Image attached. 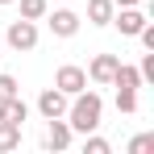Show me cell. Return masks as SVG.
<instances>
[{
    "label": "cell",
    "mask_w": 154,
    "mask_h": 154,
    "mask_svg": "<svg viewBox=\"0 0 154 154\" xmlns=\"http://www.w3.org/2000/svg\"><path fill=\"white\" fill-rule=\"evenodd\" d=\"M150 150H154V133H137L129 142V154H150Z\"/></svg>",
    "instance_id": "cell-15"
},
{
    "label": "cell",
    "mask_w": 154,
    "mask_h": 154,
    "mask_svg": "<svg viewBox=\"0 0 154 154\" xmlns=\"http://www.w3.org/2000/svg\"><path fill=\"white\" fill-rule=\"evenodd\" d=\"M108 25H117L125 38H137V29L146 25V13L137 8V4H129V8H121V13H112V21Z\"/></svg>",
    "instance_id": "cell-6"
},
{
    "label": "cell",
    "mask_w": 154,
    "mask_h": 154,
    "mask_svg": "<svg viewBox=\"0 0 154 154\" xmlns=\"http://www.w3.org/2000/svg\"><path fill=\"white\" fill-rule=\"evenodd\" d=\"M17 146H21V125L0 121V154H4V150H17Z\"/></svg>",
    "instance_id": "cell-12"
},
{
    "label": "cell",
    "mask_w": 154,
    "mask_h": 154,
    "mask_svg": "<svg viewBox=\"0 0 154 154\" xmlns=\"http://www.w3.org/2000/svg\"><path fill=\"white\" fill-rule=\"evenodd\" d=\"M0 58H4V50H0Z\"/></svg>",
    "instance_id": "cell-20"
},
{
    "label": "cell",
    "mask_w": 154,
    "mask_h": 154,
    "mask_svg": "<svg viewBox=\"0 0 154 154\" xmlns=\"http://www.w3.org/2000/svg\"><path fill=\"white\" fill-rule=\"evenodd\" d=\"M46 25H50L54 38H75L79 33V17L71 8H54V13H46Z\"/></svg>",
    "instance_id": "cell-5"
},
{
    "label": "cell",
    "mask_w": 154,
    "mask_h": 154,
    "mask_svg": "<svg viewBox=\"0 0 154 154\" xmlns=\"http://www.w3.org/2000/svg\"><path fill=\"white\" fill-rule=\"evenodd\" d=\"M112 13H117L112 0H88V21H92V25H108Z\"/></svg>",
    "instance_id": "cell-11"
},
{
    "label": "cell",
    "mask_w": 154,
    "mask_h": 154,
    "mask_svg": "<svg viewBox=\"0 0 154 154\" xmlns=\"http://www.w3.org/2000/svg\"><path fill=\"white\" fill-rule=\"evenodd\" d=\"M117 54H96L92 58V67H88V79L92 83H112V71H117Z\"/></svg>",
    "instance_id": "cell-7"
},
{
    "label": "cell",
    "mask_w": 154,
    "mask_h": 154,
    "mask_svg": "<svg viewBox=\"0 0 154 154\" xmlns=\"http://www.w3.org/2000/svg\"><path fill=\"white\" fill-rule=\"evenodd\" d=\"M0 4H13V0H0Z\"/></svg>",
    "instance_id": "cell-19"
},
{
    "label": "cell",
    "mask_w": 154,
    "mask_h": 154,
    "mask_svg": "<svg viewBox=\"0 0 154 154\" xmlns=\"http://www.w3.org/2000/svg\"><path fill=\"white\" fill-rule=\"evenodd\" d=\"M8 96H21V88H17V79H13V75L0 71V100H8Z\"/></svg>",
    "instance_id": "cell-17"
},
{
    "label": "cell",
    "mask_w": 154,
    "mask_h": 154,
    "mask_svg": "<svg viewBox=\"0 0 154 154\" xmlns=\"http://www.w3.org/2000/svg\"><path fill=\"white\" fill-rule=\"evenodd\" d=\"M4 42L13 46V50H33L38 46V21H25V17H17L8 33H4Z\"/></svg>",
    "instance_id": "cell-2"
},
{
    "label": "cell",
    "mask_w": 154,
    "mask_h": 154,
    "mask_svg": "<svg viewBox=\"0 0 154 154\" xmlns=\"http://www.w3.org/2000/svg\"><path fill=\"white\" fill-rule=\"evenodd\" d=\"M46 13H50L46 0H21V17H25V21H42Z\"/></svg>",
    "instance_id": "cell-13"
},
{
    "label": "cell",
    "mask_w": 154,
    "mask_h": 154,
    "mask_svg": "<svg viewBox=\"0 0 154 154\" xmlns=\"http://www.w3.org/2000/svg\"><path fill=\"white\" fill-rule=\"evenodd\" d=\"M67 146H71V125H67V117H54L46 129V150H67Z\"/></svg>",
    "instance_id": "cell-8"
},
{
    "label": "cell",
    "mask_w": 154,
    "mask_h": 154,
    "mask_svg": "<svg viewBox=\"0 0 154 154\" xmlns=\"http://www.w3.org/2000/svg\"><path fill=\"white\" fill-rule=\"evenodd\" d=\"M112 88H121V92H137V88H142V71L129 67V63H117V71H112Z\"/></svg>",
    "instance_id": "cell-10"
},
{
    "label": "cell",
    "mask_w": 154,
    "mask_h": 154,
    "mask_svg": "<svg viewBox=\"0 0 154 154\" xmlns=\"http://www.w3.org/2000/svg\"><path fill=\"white\" fill-rule=\"evenodd\" d=\"M54 88H58V92H67V96H75V92L88 88V71L75 67V63H67V67H58V71H54Z\"/></svg>",
    "instance_id": "cell-3"
},
{
    "label": "cell",
    "mask_w": 154,
    "mask_h": 154,
    "mask_svg": "<svg viewBox=\"0 0 154 154\" xmlns=\"http://www.w3.org/2000/svg\"><path fill=\"white\" fill-rule=\"evenodd\" d=\"M112 146L104 142V137H96V133H83V154H108Z\"/></svg>",
    "instance_id": "cell-14"
},
{
    "label": "cell",
    "mask_w": 154,
    "mask_h": 154,
    "mask_svg": "<svg viewBox=\"0 0 154 154\" xmlns=\"http://www.w3.org/2000/svg\"><path fill=\"white\" fill-rule=\"evenodd\" d=\"M117 108L121 112H137V92H121L117 88Z\"/></svg>",
    "instance_id": "cell-16"
},
{
    "label": "cell",
    "mask_w": 154,
    "mask_h": 154,
    "mask_svg": "<svg viewBox=\"0 0 154 154\" xmlns=\"http://www.w3.org/2000/svg\"><path fill=\"white\" fill-rule=\"evenodd\" d=\"M29 117V104L21 96H8V100H0V121H8V125H25Z\"/></svg>",
    "instance_id": "cell-9"
},
{
    "label": "cell",
    "mask_w": 154,
    "mask_h": 154,
    "mask_svg": "<svg viewBox=\"0 0 154 154\" xmlns=\"http://www.w3.org/2000/svg\"><path fill=\"white\" fill-rule=\"evenodd\" d=\"M100 117H104V100L96 96V92H75L71 96V104H67V125H71V133H96L100 129Z\"/></svg>",
    "instance_id": "cell-1"
},
{
    "label": "cell",
    "mask_w": 154,
    "mask_h": 154,
    "mask_svg": "<svg viewBox=\"0 0 154 154\" xmlns=\"http://www.w3.org/2000/svg\"><path fill=\"white\" fill-rule=\"evenodd\" d=\"M67 104H71V96H67V92L46 88V92L38 96V112H42L46 121H54V117H67Z\"/></svg>",
    "instance_id": "cell-4"
},
{
    "label": "cell",
    "mask_w": 154,
    "mask_h": 154,
    "mask_svg": "<svg viewBox=\"0 0 154 154\" xmlns=\"http://www.w3.org/2000/svg\"><path fill=\"white\" fill-rule=\"evenodd\" d=\"M117 8H129V4H142V0H112Z\"/></svg>",
    "instance_id": "cell-18"
}]
</instances>
